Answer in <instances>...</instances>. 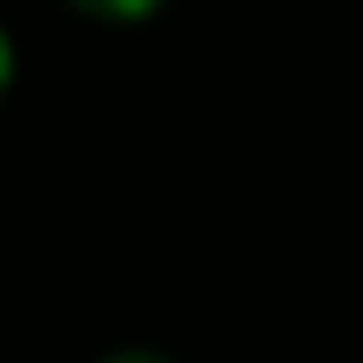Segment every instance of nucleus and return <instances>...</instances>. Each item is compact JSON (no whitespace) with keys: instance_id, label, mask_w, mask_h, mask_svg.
Returning <instances> with one entry per match:
<instances>
[{"instance_id":"f257e3e1","label":"nucleus","mask_w":363,"mask_h":363,"mask_svg":"<svg viewBox=\"0 0 363 363\" xmlns=\"http://www.w3.org/2000/svg\"><path fill=\"white\" fill-rule=\"evenodd\" d=\"M64 6H77L83 19H108V26H134V19H153L166 0H64Z\"/></svg>"},{"instance_id":"f03ea898","label":"nucleus","mask_w":363,"mask_h":363,"mask_svg":"<svg viewBox=\"0 0 363 363\" xmlns=\"http://www.w3.org/2000/svg\"><path fill=\"white\" fill-rule=\"evenodd\" d=\"M96 363H172L166 351H147V345H128V351H108V357H96Z\"/></svg>"},{"instance_id":"7ed1b4c3","label":"nucleus","mask_w":363,"mask_h":363,"mask_svg":"<svg viewBox=\"0 0 363 363\" xmlns=\"http://www.w3.org/2000/svg\"><path fill=\"white\" fill-rule=\"evenodd\" d=\"M6 89H13V38L0 32V102H6Z\"/></svg>"}]
</instances>
